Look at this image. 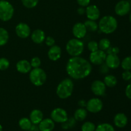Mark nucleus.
Instances as JSON below:
<instances>
[{
  "mask_svg": "<svg viewBox=\"0 0 131 131\" xmlns=\"http://www.w3.org/2000/svg\"><path fill=\"white\" fill-rule=\"evenodd\" d=\"M125 93L126 97H127L129 99L131 100V83L128 84L125 88Z\"/></svg>",
  "mask_w": 131,
  "mask_h": 131,
  "instance_id": "obj_40",
  "label": "nucleus"
},
{
  "mask_svg": "<svg viewBox=\"0 0 131 131\" xmlns=\"http://www.w3.org/2000/svg\"><path fill=\"white\" fill-rule=\"evenodd\" d=\"M0 131H3V127L1 124H0Z\"/></svg>",
  "mask_w": 131,
  "mask_h": 131,
  "instance_id": "obj_44",
  "label": "nucleus"
},
{
  "mask_svg": "<svg viewBox=\"0 0 131 131\" xmlns=\"http://www.w3.org/2000/svg\"><path fill=\"white\" fill-rule=\"evenodd\" d=\"M130 7H131V1H130Z\"/></svg>",
  "mask_w": 131,
  "mask_h": 131,
  "instance_id": "obj_46",
  "label": "nucleus"
},
{
  "mask_svg": "<svg viewBox=\"0 0 131 131\" xmlns=\"http://www.w3.org/2000/svg\"><path fill=\"white\" fill-rule=\"evenodd\" d=\"M92 71V65L88 60L81 56L71 57L66 65V72L70 78L75 80L89 76Z\"/></svg>",
  "mask_w": 131,
  "mask_h": 131,
  "instance_id": "obj_1",
  "label": "nucleus"
},
{
  "mask_svg": "<svg viewBox=\"0 0 131 131\" xmlns=\"http://www.w3.org/2000/svg\"><path fill=\"white\" fill-rule=\"evenodd\" d=\"M74 89L73 81L70 78L63 79L56 88V95L61 99H67L72 94Z\"/></svg>",
  "mask_w": 131,
  "mask_h": 131,
  "instance_id": "obj_3",
  "label": "nucleus"
},
{
  "mask_svg": "<svg viewBox=\"0 0 131 131\" xmlns=\"http://www.w3.org/2000/svg\"><path fill=\"white\" fill-rule=\"evenodd\" d=\"M99 49L106 52L107 49L111 46V41L107 38H103L99 42Z\"/></svg>",
  "mask_w": 131,
  "mask_h": 131,
  "instance_id": "obj_27",
  "label": "nucleus"
},
{
  "mask_svg": "<svg viewBox=\"0 0 131 131\" xmlns=\"http://www.w3.org/2000/svg\"><path fill=\"white\" fill-rule=\"evenodd\" d=\"M30 62L26 60H21L16 63V69L19 73L28 74L31 70Z\"/></svg>",
  "mask_w": 131,
  "mask_h": 131,
  "instance_id": "obj_19",
  "label": "nucleus"
},
{
  "mask_svg": "<svg viewBox=\"0 0 131 131\" xmlns=\"http://www.w3.org/2000/svg\"><path fill=\"white\" fill-rule=\"evenodd\" d=\"M29 120L33 125H38L43 119V114L40 110H33L29 114Z\"/></svg>",
  "mask_w": 131,
  "mask_h": 131,
  "instance_id": "obj_21",
  "label": "nucleus"
},
{
  "mask_svg": "<svg viewBox=\"0 0 131 131\" xmlns=\"http://www.w3.org/2000/svg\"><path fill=\"white\" fill-rule=\"evenodd\" d=\"M114 124L115 126L118 128H124L128 123L127 116L123 113H117L114 117Z\"/></svg>",
  "mask_w": 131,
  "mask_h": 131,
  "instance_id": "obj_20",
  "label": "nucleus"
},
{
  "mask_svg": "<svg viewBox=\"0 0 131 131\" xmlns=\"http://www.w3.org/2000/svg\"><path fill=\"white\" fill-rule=\"evenodd\" d=\"M10 67V61L6 58H0V70L4 71L7 70Z\"/></svg>",
  "mask_w": 131,
  "mask_h": 131,
  "instance_id": "obj_32",
  "label": "nucleus"
},
{
  "mask_svg": "<svg viewBox=\"0 0 131 131\" xmlns=\"http://www.w3.org/2000/svg\"><path fill=\"white\" fill-rule=\"evenodd\" d=\"M103 82L104 83L106 87H108V88H113V87L116 86L118 83V81L116 77L111 74L106 75L104 78Z\"/></svg>",
  "mask_w": 131,
  "mask_h": 131,
  "instance_id": "obj_23",
  "label": "nucleus"
},
{
  "mask_svg": "<svg viewBox=\"0 0 131 131\" xmlns=\"http://www.w3.org/2000/svg\"><path fill=\"white\" fill-rule=\"evenodd\" d=\"M32 123L29 118L26 117L22 118L19 120V126L22 130H26L28 131L31 127L32 126Z\"/></svg>",
  "mask_w": 131,
  "mask_h": 131,
  "instance_id": "obj_24",
  "label": "nucleus"
},
{
  "mask_svg": "<svg viewBox=\"0 0 131 131\" xmlns=\"http://www.w3.org/2000/svg\"><path fill=\"white\" fill-rule=\"evenodd\" d=\"M99 72L102 74H106L110 71V68L106 65L105 62L99 65Z\"/></svg>",
  "mask_w": 131,
  "mask_h": 131,
  "instance_id": "obj_37",
  "label": "nucleus"
},
{
  "mask_svg": "<svg viewBox=\"0 0 131 131\" xmlns=\"http://www.w3.org/2000/svg\"><path fill=\"white\" fill-rule=\"evenodd\" d=\"M95 131H115V130L113 126L110 124L103 123L97 125Z\"/></svg>",
  "mask_w": 131,
  "mask_h": 131,
  "instance_id": "obj_28",
  "label": "nucleus"
},
{
  "mask_svg": "<svg viewBox=\"0 0 131 131\" xmlns=\"http://www.w3.org/2000/svg\"><path fill=\"white\" fill-rule=\"evenodd\" d=\"M99 29L102 33L109 35L114 33L118 28V21L112 15H105L100 19Z\"/></svg>",
  "mask_w": 131,
  "mask_h": 131,
  "instance_id": "obj_2",
  "label": "nucleus"
},
{
  "mask_svg": "<svg viewBox=\"0 0 131 131\" xmlns=\"http://www.w3.org/2000/svg\"><path fill=\"white\" fill-rule=\"evenodd\" d=\"M9 40V33L5 28L0 27V47L6 45Z\"/></svg>",
  "mask_w": 131,
  "mask_h": 131,
  "instance_id": "obj_25",
  "label": "nucleus"
},
{
  "mask_svg": "<svg viewBox=\"0 0 131 131\" xmlns=\"http://www.w3.org/2000/svg\"><path fill=\"white\" fill-rule=\"evenodd\" d=\"M55 127V122L51 118L43 119L38 124L40 131H52Z\"/></svg>",
  "mask_w": 131,
  "mask_h": 131,
  "instance_id": "obj_18",
  "label": "nucleus"
},
{
  "mask_svg": "<svg viewBox=\"0 0 131 131\" xmlns=\"http://www.w3.org/2000/svg\"><path fill=\"white\" fill-rule=\"evenodd\" d=\"M87 29L83 23H77L73 26L72 34L75 38L82 39L85 37L87 33Z\"/></svg>",
  "mask_w": 131,
  "mask_h": 131,
  "instance_id": "obj_14",
  "label": "nucleus"
},
{
  "mask_svg": "<svg viewBox=\"0 0 131 131\" xmlns=\"http://www.w3.org/2000/svg\"><path fill=\"white\" fill-rule=\"evenodd\" d=\"M129 20H130V22L131 23V13H130V15H129Z\"/></svg>",
  "mask_w": 131,
  "mask_h": 131,
  "instance_id": "obj_45",
  "label": "nucleus"
},
{
  "mask_svg": "<svg viewBox=\"0 0 131 131\" xmlns=\"http://www.w3.org/2000/svg\"><path fill=\"white\" fill-rule=\"evenodd\" d=\"M61 47L57 45H54L49 47L47 56L49 59L52 61H56L60 60L61 56Z\"/></svg>",
  "mask_w": 131,
  "mask_h": 131,
  "instance_id": "obj_16",
  "label": "nucleus"
},
{
  "mask_svg": "<svg viewBox=\"0 0 131 131\" xmlns=\"http://www.w3.org/2000/svg\"><path fill=\"white\" fill-rule=\"evenodd\" d=\"M14 15V8L6 0H0V20L3 22L9 21Z\"/></svg>",
  "mask_w": 131,
  "mask_h": 131,
  "instance_id": "obj_6",
  "label": "nucleus"
},
{
  "mask_svg": "<svg viewBox=\"0 0 131 131\" xmlns=\"http://www.w3.org/2000/svg\"><path fill=\"white\" fill-rule=\"evenodd\" d=\"M103 106V102L101 99L93 97L86 102V110L91 113H98L102 111Z\"/></svg>",
  "mask_w": 131,
  "mask_h": 131,
  "instance_id": "obj_7",
  "label": "nucleus"
},
{
  "mask_svg": "<svg viewBox=\"0 0 131 131\" xmlns=\"http://www.w3.org/2000/svg\"><path fill=\"white\" fill-rule=\"evenodd\" d=\"M122 78L124 81H129L131 79V72L130 70H125L122 74Z\"/></svg>",
  "mask_w": 131,
  "mask_h": 131,
  "instance_id": "obj_38",
  "label": "nucleus"
},
{
  "mask_svg": "<svg viewBox=\"0 0 131 131\" xmlns=\"http://www.w3.org/2000/svg\"><path fill=\"white\" fill-rule=\"evenodd\" d=\"M96 126L92 122H86L82 125L81 131H95Z\"/></svg>",
  "mask_w": 131,
  "mask_h": 131,
  "instance_id": "obj_31",
  "label": "nucleus"
},
{
  "mask_svg": "<svg viewBox=\"0 0 131 131\" xmlns=\"http://www.w3.org/2000/svg\"><path fill=\"white\" fill-rule=\"evenodd\" d=\"M28 131H40L38 129V126L37 127V125H32L31 127L29 129Z\"/></svg>",
  "mask_w": 131,
  "mask_h": 131,
  "instance_id": "obj_42",
  "label": "nucleus"
},
{
  "mask_svg": "<svg viewBox=\"0 0 131 131\" xmlns=\"http://www.w3.org/2000/svg\"><path fill=\"white\" fill-rule=\"evenodd\" d=\"M84 26L86 28L87 31L91 32H95L99 29L98 24L96 23V20H92L88 19L84 23Z\"/></svg>",
  "mask_w": 131,
  "mask_h": 131,
  "instance_id": "obj_26",
  "label": "nucleus"
},
{
  "mask_svg": "<svg viewBox=\"0 0 131 131\" xmlns=\"http://www.w3.org/2000/svg\"><path fill=\"white\" fill-rule=\"evenodd\" d=\"M29 73V81L35 86H41L46 82L47 74L40 67L31 69Z\"/></svg>",
  "mask_w": 131,
  "mask_h": 131,
  "instance_id": "obj_5",
  "label": "nucleus"
},
{
  "mask_svg": "<svg viewBox=\"0 0 131 131\" xmlns=\"http://www.w3.org/2000/svg\"><path fill=\"white\" fill-rule=\"evenodd\" d=\"M21 2L24 7L26 8L31 9L37 6L39 0H21Z\"/></svg>",
  "mask_w": 131,
  "mask_h": 131,
  "instance_id": "obj_29",
  "label": "nucleus"
},
{
  "mask_svg": "<svg viewBox=\"0 0 131 131\" xmlns=\"http://www.w3.org/2000/svg\"><path fill=\"white\" fill-rule=\"evenodd\" d=\"M87 48H88V51H90V52H94V51L99 49L98 42L95 40H90L87 44Z\"/></svg>",
  "mask_w": 131,
  "mask_h": 131,
  "instance_id": "obj_33",
  "label": "nucleus"
},
{
  "mask_svg": "<svg viewBox=\"0 0 131 131\" xmlns=\"http://www.w3.org/2000/svg\"><path fill=\"white\" fill-rule=\"evenodd\" d=\"M31 39L36 44H41L46 39V33L42 29H36L31 33Z\"/></svg>",
  "mask_w": 131,
  "mask_h": 131,
  "instance_id": "obj_17",
  "label": "nucleus"
},
{
  "mask_svg": "<svg viewBox=\"0 0 131 131\" xmlns=\"http://www.w3.org/2000/svg\"><path fill=\"white\" fill-rule=\"evenodd\" d=\"M86 102L85 101H83V100H81V101H79V106H81V107H84V106H86Z\"/></svg>",
  "mask_w": 131,
  "mask_h": 131,
  "instance_id": "obj_43",
  "label": "nucleus"
},
{
  "mask_svg": "<svg viewBox=\"0 0 131 131\" xmlns=\"http://www.w3.org/2000/svg\"><path fill=\"white\" fill-rule=\"evenodd\" d=\"M120 58L118 57L117 54H107L105 60V63L106 64L107 67L110 68V69H116L119 67L120 65Z\"/></svg>",
  "mask_w": 131,
  "mask_h": 131,
  "instance_id": "obj_15",
  "label": "nucleus"
},
{
  "mask_svg": "<svg viewBox=\"0 0 131 131\" xmlns=\"http://www.w3.org/2000/svg\"><path fill=\"white\" fill-rule=\"evenodd\" d=\"M86 17L89 20H97L99 19L101 16V12L98 6L95 5H89L86 8L85 12Z\"/></svg>",
  "mask_w": 131,
  "mask_h": 131,
  "instance_id": "obj_13",
  "label": "nucleus"
},
{
  "mask_svg": "<svg viewBox=\"0 0 131 131\" xmlns=\"http://www.w3.org/2000/svg\"><path fill=\"white\" fill-rule=\"evenodd\" d=\"M15 31L17 36L23 39L27 38L31 35L30 27L25 23H20L17 24Z\"/></svg>",
  "mask_w": 131,
  "mask_h": 131,
  "instance_id": "obj_11",
  "label": "nucleus"
},
{
  "mask_svg": "<svg viewBox=\"0 0 131 131\" xmlns=\"http://www.w3.org/2000/svg\"><path fill=\"white\" fill-rule=\"evenodd\" d=\"M77 3L79 6L85 8L90 5V0H77Z\"/></svg>",
  "mask_w": 131,
  "mask_h": 131,
  "instance_id": "obj_39",
  "label": "nucleus"
},
{
  "mask_svg": "<svg viewBox=\"0 0 131 131\" xmlns=\"http://www.w3.org/2000/svg\"><path fill=\"white\" fill-rule=\"evenodd\" d=\"M106 56L107 54L105 51L98 49L91 52L89 56V61L93 65H100L105 62Z\"/></svg>",
  "mask_w": 131,
  "mask_h": 131,
  "instance_id": "obj_9",
  "label": "nucleus"
},
{
  "mask_svg": "<svg viewBox=\"0 0 131 131\" xmlns=\"http://www.w3.org/2000/svg\"><path fill=\"white\" fill-rule=\"evenodd\" d=\"M66 51L71 57L80 56L84 49V44L81 39L74 38L69 40L66 44Z\"/></svg>",
  "mask_w": 131,
  "mask_h": 131,
  "instance_id": "obj_4",
  "label": "nucleus"
},
{
  "mask_svg": "<svg viewBox=\"0 0 131 131\" xmlns=\"http://www.w3.org/2000/svg\"><path fill=\"white\" fill-rule=\"evenodd\" d=\"M31 64V66L33 69H35V68H38L40 67L41 65V60L37 56H35V57H33V58L31 60V61H29Z\"/></svg>",
  "mask_w": 131,
  "mask_h": 131,
  "instance_id": "obj_34",
  "label": "nucleus"
},
{
  "mask_svg": "<svg viewBox=\"0 0 131 131\" xmlns=\"http://www.w3.org/2000/svg\"><path fill=\"white\" fill-rule=\"evenodd\" d=\"M122 68L124 70H131V56H127L120 63Z\"/></svg>",
  "mask_w": 131,
  "mask_h": 131,
  "instance_id": "obj_30",
  "label": "nucleus"
},
{
  "mask_svg": "<svg viewBox=\"0 0 131 131\" xmlns=\"http://www.w3.org/2000/svg\"><path fill=\"white\" fill-rule=\"evenodd\" d=\"M51 118L55 123L63 124L67 121L69 118L66 110L61 107H56L51 111Z\"/></svg>",
  "mask_w": 131,
  "mask_h": 131,
  "instance_id": "obj_8",
  "label": "nucleus"
},
{
  "mask_svg": "<svg viewBox=\"0 0 131 131\" xmlns=\"http://www.w3.org/2000/svg\"><path fill=\"white\" fill-rule=\"evenodd\" d=\"M131 9L130 2L127 0H121L115 6V14L118 16H125L128 14Z\"/></svg>",
  "mask_w": 131,
  "mask_h": 131,
  "instance_id": "obj_10",
  "label": "nucleus"
},
{
  "mask_svg": "<svg viewBox=\"0 0 131 131\" xmlns=\"http://www.w3.org/2000/svg\"><path fill=\"white\" fill-rule=\"evenodd\" d=\"M88 114V111L83 107H80L75 110L74 114V118L76 121L82 122L86 119Z\"/></svg>",
  "mask_w": 131,
  "mask_h": 131,
  "instance_id": "obj_22",
  "label": "nucleus"
},
{
  "mask_svg": "<svg viewBox=\"0 0 131 131\" xmlns=\"http://www.w3.org/2000/svg\"><path fill=\"white\" fill-rule=\"evenodd\" d=\"M78 14L80 15H83L84 14H85L86 12V8L84 7H82V6H79L78 8Z\"/></svg>",
  "mask_w": 131,
  "mask_h": 131,
  "instance_id": "obj_41",
  "label": "nucleus"
},
{
  "mask_svg": "<svg viewBox=\"0 0 131 131\" xmlns=\"http://www.w3.org/2000/svg\"><path fill=\"white\" fill-rule=\"evenodd\" d=\"M45 43H46V46H48V47H51V46L55 45V40L54 38L52 37L51 36H48V37H46V39H45Z\"/></svg>",
  "mask_w": 131,
  "mask_h": 131,
  "instance_id": "obj_36",
  "label": "nucleus"
},
{
  "mask_svg": "<svg viewBox=\"0 0 131 131\" xmlns=\"http://www.w3.org/2000/svg\"><path fill=\"white\" fill-rule=\"evenodd\" d=\"M120 52V49L118 47H112V46H110L108 49H107V51H106V54H118Z\"/></svg>",
  "mask_w": 131,
  "mask_h": 131,
  "instance_id": "obj_35",
  "label": "nucleus"
},
{
  "mask_svg": "<svg viewBox=\"0 0 131 131\" xmlns=\"http://www.w3.org/2000/svg\"><path fill=\"white\" fill-rule=\"evenodd\" d=\"M91 90L96 96H104L106 93V86L101 80H95L91 84Z\"/></svg>",
  "mask_w": 131,
  "mask_h": 131,
  "instance_id": "obj_12",
  "label": "nucleus"
}]
</instances>
